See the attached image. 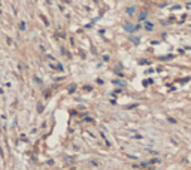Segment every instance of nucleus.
I'll return each mask as SVG.
<instances>
[{
  "instance_id": "obj_1",
  "label": "nucleus",
  "mask_w": 191,
  "mask_h": 170,
  "mask_svg": "<svg viewBox=\"0 0 191 170\" xmlns=\"http://www.w3.org/2000/svg\"><path fill=\"white\" fill-rule=\"evenodd\" d=\"M20 29H21V30H24V29H25V24H24V22H21V24H20Z\"/></svg>"
}]
</instances>
